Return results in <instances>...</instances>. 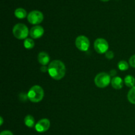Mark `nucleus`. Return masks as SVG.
<instances>
[{
  "label": "nucleus",
  "instance_id": "obj_23",
  "mask_svg": "<svg viewBox=\"0 0 135 135\" xmlns=\"http://www.w3.org/2000/svg\"><path fill=\"white\" fill-rule=\"evenodd\" d=\"M101 1H109V0H101Z\"/></svg>",
  "mask_w": 135,
  "mask_h": 135
},
{
  "label": "nucleus",
  "instance_id": "obj_19",
  "mask_svg": "<svg viewBox=\"0 0 135 135\" xmlns=\"http://www.w3.org/2000/svg\"><path fill=\"white\" fill-rule=\"evenodd\" d=\"M129 64L133 68H135V55L131 57L129 59Z\"/></svg>",
  "mask_w": 135,
  "mask_h": 135
},
{
  "label": "nucleus",
  "instance_id": "obj_9",
  "mask_svg": "<svg viewBox=\"0 0 135 135\" xmlns=\"http://www.w3.org/2000/svg\"><path fill=\"white\" fill-rule=\"evenodd\" d=\"M44 32V30L42 26H39V25H36L34 26L30 29V36L34 39H38V38H41L43 36Z\"/></svg>",
  "mask_w": 135,
  "mask_h": 135
},
{
  "label": "nucleus",
  "instance_id": "obj_16",
  "mask_svg": "<svg viewBox=\"0 0 135 135\" xmlns=\"http://www.w3.org/2000/svg\"><path fill=\"white\" fill-rule=\"evenodd\" d=\"M34 42L31 38H26L24 42V46L26 49H32L34 47Z\"/></svg>",
  "mask_w": 135,
  "mask_h": 135
},
{
  "label": "nucleus",
  "instance_id": "obj_18",
  "mask_svg": "<svg viewBox=\"0 0 135 135\" xmlns=\"http://www.w3.org/2000/svg\"><path fill=\"white\" fill-rule=\"evenodd\" d=\"M114 57V54L112 51H108L105 53V57L108 59H112Z\"/></svg>",
  "mask_w": 135,
  "mask_h": 135
},
{
  "label": "nucleus",
  "instance_id": "obj_7",
  "mask_svg": "<svg viewBox=\"0 0 135 135\" xmlns=\"http://www.w3.org/2000/svg\"><path fill=\"white\" fill-rule=\"evenodd\" d=\"M75 44L79 50L83 51H88L90 47V41L87 37L84 36H79L75 40Z\"/></svg>",
  "mask_w": 135,
  "mask_h": 135
},
{
  "label": "nucleus",
  "instance_id": "obj_1",
  "mask_svg": "<svg viewBox=\"0 0 135 135\" xmlns=\"http://www.w3.org/2000/svg\"><path fill=\"white\" fill-rule=\"evenodd\" d=\"M48 73L50 76L54 80H61L65 75V65L59 60L53 61L48 66Z\"/></svg>",
  "mask_w": 135,
  "mask_h": 135
},
{
  "label": "nucleus",
  "instance_id": "obj_12",
  "mask_svg": "<svg viewBox=\"0 0 135 135\" xmlns=\"http://www.w3.org/2000/svg\"><path fill=\"white\" fill-rule=\"evenodd\" d=\"M25 124L28 127L32 128L34 125H36L34 118L30 115H28L25 118Z\"/></svg>",
  "mask_w": 135,
  "mask_h": 135
},
{
  "label": "nucleus",
  "instance_id": "obj_4",
  "mask_svg": "<svg viewBox=\"0 0 135 135\" xmlns=\"http://www.w3.org/2000/svg\"><path fill=\"white\" fill-rule=\"evenodd\" d=\"M111 76L107 73H100L96 76L94 83L99 88H105L111 82Z\"/></svg>",
  "mask_w": 135,
  "mask_h": 135
},
{
  "label": "nucleus",
  "instance_id": "obj_14",
  "mask_svg": "<svg viewBox=\"0 0 135 135\" xmlns=\"http://www.w3.org/2000/svg\"><path fill=\"white\" fill-rule=\"evenodd\" d=\"M15 15L18 18H25L27 15L26 10L22 8H17L15 11Z\"/></svg>",
  "mask_w": 135,
  "mask_h": 135
},
{
  "label": "nucleus",
  "instance_id": "obj_15",
  "mask_svg": "<svg viewBox=\"0 0 135 135\" xmlns=\"http://www.w3.org/2000/svg\"><path fill=\"white\" fill-rule=\"evenodd\" d=\"M127 98L131 104H135V86L131 88V89L128 92Z\"/></svg>",
  "mask_w": 135,
  "mask_h": 135
},
{
  "label": "nucleus",
  "instance_id": "obj_11",
  "mask_svg": "<svg viewBox=\"0 0 135 135\" xmlns=\"http://www.w3.org/2000/svg\"><path fill=\"white\" fill-rule=\"evenodd\" d=\"M111 84L113 88L116 90L121 89L123 86V81L119 76H114L111 80Z\"/></svg>",
  "mask_w": 135,
  "mask_h": 135
},
{
  "label": "nucleus",
  "instance_id": "obj_21",
  "mask_svg": "<svg viewBox=\"0 0 135 135\" xmlns=\"http://www.w3.org/2000/svg\"><path fill=\"white\" fill-rule=\"evenodd\" d=\"M41 71H42L43 73H46L47 72V71H48V68L46 67H45V66H44V67H42L40 69Z\"/></svg>",
  "mask_w": 135,
  "mask_h": 135
},
{
  "label": "nucleus",
  "instance_id": "obj_17",
  "mask_svg": "<svg viewBox=\"0 0 135 135\" xmlns=\"http://www.w3.org/2000/svg\"><path fill=\"white\" fill-rule=\"evenodd\" d=\"M117 67L121 71H127L129 69V64L125 61H120L117 64Z\"/></svg>",
  "mask_w": 135,
  "mask_h": 135
},
{
  "label": "nucleus",
  "instance_id": "obj_13",
  "mask_svg": "<svg viewBox=\"0 0 135 135\" xmlns=\"http://www.w3.org/2000/svg\"><path fill=\"white\" fill-rule=\"evenodd\" d=\"M124 82L127 86L130 87V88H133L134 86L135 79L134 76H131V75H127L125 76Z\"/></svg>",
  "mask_w": 135,
  "mask_h": 135
},
{
  "label": "nucleus",
  "instance_id": "obj_22",
  "mask_svg": "<svg viewBox=\"0 0 135 135\" xmlns=\"http://www.w3.org/2000/svg\"><path fill=\"white\" fill-rule=\"evenodd\" d=\"M0 119H1V124H0V125H3V118H2V117H0Z\"/></svg>",
  "mask_w": 135,
  "mask_h": 135
},
{
  "label": "nucleus",
  "instance_id": "obj_5",
  "mask_svg": "<svg viewBox=\"0 0 135 135\" xmlns=\"http://www.w3.org/2000/svg\"><path fill=\"white\" fill-rule=\"evenodd\" d=\"M94 47L95 51L98 54H105L108 51L109 44L108 42L104 38H98L94 42Z\"/></svg>",
  "mask_w": 135,
  "mask_h": 135
},
{
  "label": "nucleus",
  "instance_id": "obj_6",
  "mask_svg": "<svg viewBox=\"0 0 135 135\" xmlns=\"http://www.w3.org/2000/svg\"><path fill=\"white\" fill-rule=\"evenodd\" d=\"M27 18L28 22L32 25H38L44 20V15L39 11L34 10L30 12L28 15Z\"/></svg>",
  "mask_w": 135,
  "mask_h": 135
},
{
  "label": "nucleus",
  "instance_id": "obj_2",
  "mask_svg": "<svg viewBox=\"0 0 135 135\" xmlns=\"http://www.w3.org/2000/svg\"><path fill=\"white\" fill-rule=\"evenodd\" d=\"M44 96L43 88L38 85H35L30 88L27 94V97L32 102L37 103L42 101Z\"/></svg>",
  "mask_w": 135,
  "mask_h": 135
},
{
  "label": "nucleus",
  "instance_id": "obj_8",
  "mask_svg": "<svg viewBox=\"0 0 135 135\" xmlns=\"http://www.w3.org/2000/svg\"><path fill=\"white\" fill-rule=\"evenodd\" d=\"M50 127V120L47 119H42L36 124L35 129L38 133H44L48 130Z\"/></svg>",
  "mask_w": 135,
  "mask_h": 135
},
{
  "label": "nucleus",
  "instance_id": "obj_3",
  "mask_svg": "<svg viewBox=\"0 0 135 135\" xmlns=\"http://www.w3.org/2000/svg\"><path fill=\"white\" fill-rule=\"evenodd\" d=\"M30 31H28L27 26L22 23H18L15 25L13 28L14 36L18 40L26 39Z\"/></svg>",
  "mask_w": 135,
  "mask_h": 135
},
{
  "label": "nucleus",
  "instance_id": "obj_20",
  "mask_svg": "<svg viewBox=\"0 0 135 135\" xmlns=\"http://www.w3.org/2000/svg\"><path fill=\"white\" fill-rule=\"evenodd\" d=\"M0 135H13V134L10 131H3L1 132Z\"/></svg>",
  "mask_w": 135,
  "mask_h": 135
},
{
  "label": "nucleus",
  "instance_id": "obj_10",
  "mask_svg": "<svg viewBox=\"0 0 135 135\" xmlns=\"http://www.w3.org/2000/svg\"><path fill=\"white\" fill-rule=\"evenodd\" d=\"M38 62L42 65L45 66L50 63V57L48 54L44 51L40 52L38 55Z\"/></svg>",
  "mask_w": 135,
  "mask_h": 135
}]
</instances>
